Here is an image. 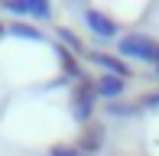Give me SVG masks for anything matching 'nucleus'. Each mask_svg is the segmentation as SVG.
I'll use <instances>...</instances> for the list:
<instances>
[{
    "instance_id": "nucleus-11",
    "label": "nucleus",
    "mask_w": 159,
    "mask_h": 156,
    "mask_svg": "<svg viewBox=\"0 0 159 156\" xmlns=\"http://www.w3.org/2000/svg\"><path fill=\"white\" fill-rule=\"evenodd\" d=\"M104 111H107V117H133V114H140V108L127 104V101H111Z\"/></svg>"
},
{
    "instance_id": "nucleus-1",
    "label": "nucleus",
    "mask_w": 159,
    "mask_h": 156,
    "mask_svg": "<svg viewBox=\"0 0 159 156\" xmlns=\"http://www.w3.org/2000/svg\"><path fill=\"white\" fill-rule=\"evenodd\" d=\"M117 52H120V59H136V62H153V65H159V42L149 33H140V30H130L127 36H120L117 39Z\"/></svg>"
},
{
    "instance_id": "nucleus-12",
    "label": "nucleus",
    "mask_w": 159,
    "mask_h": 156,
    "mask_svg": "<svg viewBox=\"0 0 159 156\" xmlns=\"http://www.w3.org/2000/svg\"><path fill=\"white\" fill-rule=\"evenodd\" d=\"M140 111H159V91H146V94L136 101Z\"/></svg>"
},
{
    "instance_id": "nucleus-7",
    "label": "nucleus",
    "mask_w": 159,
    "mask_h": 156,
    "mask_svg": "<svg viewBox=\"0 0 159 156\" xmlns=\"http://www.w3.org/2000/svg\"><path fill=\"white\" fill-rule=\"evenodd\" d=\"M78 150H81V156H91V153H98L101 146H104V127L101 124H88L81 133H78Z\"/></svg>"
},
{
    "instance_id": "nucleus-10",
    "label": "nucleus",
    "mask_w": 159,
    "mask_h": 156,
    "mask_svg": "<svg viewBox=\"0 0 159 156\" xmlns=\"http://www.w3.org/2000/svg\"><path fill=\"white\" fill-rule=\"evenodd\" d=\"M26 20H52V3H49V0H30Z\"/></svg>"
},
{
    "instance_id": "nucleus-8",
    "label": "nucleus",
    "mask_w": 159,
    "mask_h": 156,
    "mask_svg": "<svg viewBox=\"0 0 159 156\" xmlns=\"http://www.w3.org/2000/svg\"><path fill=\"white\" fill-rule=\"evenodd\" d=\"M55 42H59V46H65L68 52H75L78 59H81V55H88V46H84V39L78 36L71 26H55Z\"/></svg>"
},
{
    "instance_id": "nucleus-4",
    "label": "nucleus",
    "mask_w": 159,
    "mask_h": 156,
    "mask_svg": "<svg viewBox=\"0 0 159 156\" xmlns=\"http://www.w3.org/2000/svg\"><path fill=\"white\" fill-rule=\"evenodd\" d=\"M55 62L62 65V78H68V81H84V78H91L88 72H84V65H81V59H78L75 52H68L65 46H59L55 42Z\"/></svg>"
},
{
    "instance_id": "nucleus-5",
    "label": "nucleus",
    "mask_w": 159,
    "mask_h": 156,
    "mask_svg": "<svg viewBox=\"0 0 159 156\" xmlns=\"http://www.w3.org/2000/svg\"><path fill=\"white\" fill-rule=\"evenodd\" d=\"M84 59H88V62H94V65H101V68H104V75H117V78H124V81H127L130 75H133V68H130L127 62L120 59V55H107V52H88Z\"/></svg>"
},
{
    "instance_id": "nucleus-13",
    "label": "nucleus",
    "mask_w": 159,
    "mask_h": 156,
    "mask_svg": "<svg viewBox=\"0 0 159 156\" xmlns=\"http://www.w3.org/2000/svg\"><path fill=\"white\" fill-rule=\"evenodd\" d=\"M49 156H81V150H78L75 143H55L52 150H49Z\"/></svg>"
},
{
    "instance_id": "nucleus-15",
    "label": "nucleus",
    "mask_w": 159,
    "mask_h": 156,
    "mask_svg": "<svg viewBox=\"0 0 159 156\" xmlns=\"http://www.w3.org/2000/svg\"><path fill=\"white\" fill-rule=\"evenodd\" d=\"M156 78H159V65H156Z\"/></svg>"
},
{
    "instance_id": "nucleus-14",
    "label": "nucleus",
    "mask_w": 159,
    "mask_h": 156,
    "mask_svg": "<svg viewBox=\"0 0 159 156\" xmlns=\"http://www.w3.org/2000/svg\"><path fill=\"white\" fill-rule=\"evenodd\" d=\"M3 33H7V23H0V36H3Z\"/></svg>"
},
{
    "instance_id": "nucleus-9",
    "label": "nucleus",
    "mask_w": 159,
    "mask_h": 156,
    "mask_svg": "<svg viewBox=\"0 0 159 156\" xmlns=\"http://www.w3.org/2000/svg\"><path fill=\"white\" fill-rule=\"evenodd\" d=\"M7 36H13V39H30V42H42V39H46V33L36 30L33 23L16 20V23H7Z\"/></svg>"
},
{
    "instance_id": "nucleus-3",
    "label": "nucleus",
    "mask_w": 159,
    "mask_h": 156,
    "mask_svg": "<svg viewBox=\"0 0 159 156\" xmlns=\"http://www.w3.org/2000/svg\"><path fill=\"white\" fill-rule=\"evenodd\" d=\"M81 20H84V26H88L94 36H101V39H114L117 36V20L114 16H107V10H98V7H84L81 10Z\"/></svg>"
},
{
    "instance_id": "nucleus-2",
    "label": "nucleus",
    "mask_w": 159,
    "mask_h": 156,
    "mask_svg": "<svg viewBox=\"0 0 159 156\" xmlns=\"http://www.w3.org/2000/svg\"><path fill=\"white\" fill-rule=\"evenodd\" d=\"M94 104H98V88H94V78H84L71 88V120L81 127L91 124L94 117Z\"/></svg>"
},
{
    "instance_id": "nucleus-6",
    "label": "nucleus",
    "mask_w": 159,
    "mask_h": 156,
    "mask_svg": "<svg viewBox=\"0 0 159 156\" xmlns=\"http://www.w3.org/2000/svg\"><path fill=\"white\" fill-rule=\"evenodd\" d=\"M94 88H98V98H104V101L111 104V101H120V98H124L127 81L117 78V75H101V78H94Z\"/></svg>"
}]
</instances>
